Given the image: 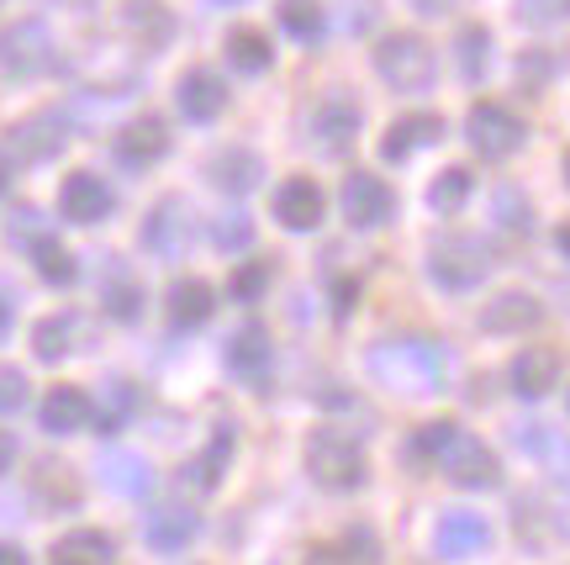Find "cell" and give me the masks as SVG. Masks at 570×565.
<instances>
[{
    "mask_svg": "<svg viewBox=\"0 0 570 565\" xmlns=\"http://www.w3.org/2000/svg\"><path fill=\"white\" fill-rule=\"evenodd\" d=\"M449 354L433 339H386L370 349V376L396 397H433L444 386Z\"/></svg>",
    "mask_w": 570,
    "mask_h": 565,
    "instance_id": "obj_1",
    "label": "cell"
},
{
    "mask_svg": "<svg viewBox=\"0 0 570 565\" xmlns=\"http://www.w3.org/2000/svg\"><path fill=\"white\" fill-rule=\"evenodd\" d=\"M306 476L323 486V491H360L370 476L360 439H348L344 428H317L306 439Z\"/></svg>",
    "mask_w": 570,
    "mask_h": 565,
    "instance_id": "obj_2",
    "label": "cell"
},
{
    "mask_svg": "<svg viewBox=\"0 0 570 565\" xmlns=\"http://www.w3.org/2000/svg\"><path fill=\"white\" fill-rule=\"evenodd\" d=\"M433 465H439L454 486H465V491H497V486H502V460H497L475 434H465L460 423H449Z\"/></svg>",
    "mask_w": 570,
    "mask_h": 565,
    "instance_id": "obj_3",
    "label": "cell"
},
{
    "mask_svg": "<svg viewBox=\"0 0 570 565\" xmlns=\"http://www.w3.org/2000/svg\"><path fill=\"white\" fill-rule=\"evenodd\" d=\"M375 75L402 90V96H417L433 85V48H428L417 32H391V38L375 42Z\"/></svg>",
    "mask_w": 570,
    "mask_h": 565,
    "instance_id": "obj_4",
    "label": "cell"
},
{
    "mask_svg": "<svg viewBox=\"0 0 570 565\" xmlns=\"http://www.w3.org/2000/svg\"><path fill=\"white\" fill-rule=\"evenodd\" d=\"M428 275L444 285V291H475L491 275V243L465 238V233L439 238L433 254H428Z\"/></svg>",
    "mask_w": 570,
    "mask_h": 565,
    "instance_id": "obj_5",
    "label": "cell"
},
{
    "mask_svg": "<svg viewBox=\"0 0 570 565\" xmlns=\"http://www.w3.org/2000/svg\"><path fill=\"white\" fill-rule=\"evenodd\" d=\"M465 138L481 159H512V154L529 143V121L518 117V111H508V106L481 101V106H470Z\"/></svg>",
    "mask_w": 570,
    "mask_h": 565,
    "instance_id": "obj_6",
    "label": "cell"
},
{
    "mask_svg": "<svg viewBox=\"0 0 570 565\" xmlns=\"http://www.w3.org/2000/svg\"><path fill=\"white\" fill-rule=\"evenodd\" d=\"M0 69L6 75H42V69H53V38H48V27L38 17H27L0 32Z\"/></svg>",
    "mask_w": 570,
    "mask_h": 565,
    "instance_id": "obj_7",
    "label": "cell"
},
{
    "mask_svg": "<svg viewBox=\"0 0 570 565\" xmlns=\"http://www.w3.org/2000/svg\"><path fill=\"white\" fill-rule=\"evenodd\" d=\"M338 206H344L348 227H381L396 212V196H391L386 181H375V175H365V169H354L344 181V191H338Z\"/></svg>",
    "mask_w": 570,
    "mask_h": 565,
    "instance_id": "obj_8",
    "label": "cell"
},
{
    "mask_svg": "<svg viewBox=\"0 0 570 565\" xmlns=\"http://www.w3.org/2000/svg\"><path fill=\"white\" fill-rule=\"evenodd\" d=\"M227 370L248 386H265L269 381V364H275V349H269V328L265 323H244L233 339H227Z\"/></svg>",
    "mask_w": 570,
    "mask_h": 565,
    "instance_id": "obj_9",
    "label": "cell"
},
{
    "mask_svg": "<svg viewBox=\"0 0 570 565\" xmlns=\"http://www.w3.org/2000/svg\"><path fill=\"white\" fill-rule=\"evenodd\" d=\"M111 206H117V196H111V185L101 181V175H90V169H80V175H69L59 191V212L69 217V223H101V217H111Z\"/></svg>",
    "mask_w": 570,
    "mask_h": 565,
    "instance_id": "obj_10",
    "label": "cell"
},
{
    "mask_svg": "<svg viewBox=\"0 0 570 565\" xmlns=\"http://www.w3.org/2000/svg\"><path fill=\"white\" fill-rule=\"evenodd\" d=\"M312 138H317V148L323 154H348L354 148V138H360V106L348 101V96H327L317 111H312Z\"/></svg>",
    "mask_w": 570,
    "mask_h": 565,
    "instance_id": "obj_11",
    "label": "cell"
},
{
    "mask_svg": "<svg viewBox=\"0 0 570 565\" xmlns=\"http://www.w3.org/2000/svg\"><path fill=\"white\" fill-rule=\"evenodd\" d=\"M323 191H317V181H306V175H296V181H285L281 191H275V223L291 227V233H312V227L323 223Z\"/></svg>",
    "mask_w": 570,
    "mask_h": 565,
    "instance_id": "obj_12",
    "label": "cell"
},
{
    "mask_svg": "<svg viewBox=\"0 0 570 565\" xmlns=\"http://www.w3.org/2000/svg\"><path fill=\"white\" fill-rule=\"evenodd\" d=\"M444 138V117H433V111H412V117L391 121L386 138H381V159L386 164H407L417 148Z\"/></svg>",
    "mask_w": 570,
    "mask_h": 565,
    "instance_id": "obj_13",
    "label": "cell"
},
{
    "mask_svg": "<svg viewBox=\"0 0 570 565\" xmlns=\"http://www.w3.org/2000/svg\"><path fill=\"white\" fill-rule=\"evenodd\" d=\"M487 545H491L487 518H475V513H444L439 518V534H433L439 561H470V555H481Z\"/></svg>",
    "mask_w": 570,
    "mask_h": 565,
    "instance_id": "obj_14",
    "label": "cell"
},
{
    "mask_svg": "<svg viewBox=\"0 0 570 565\" xmlns=\"http://www.w3.org/2000/svg\"><path fill=\"white\" fill-rule=\"evenodd\" d=\"M202 534V518L190 513V507L180 503H169V507H154L148 518H142V539L159 549V555H180L190 539Z\"/></svg>",
    "mask_w": 570,
    "mask_h": 565,
    "instance_id": "obj_15",
    "label": "cell"
},
{
    "mask_svg": "<svg viewBox=\"0 0 570 565\" xmlns=\"http://www.w3.org/2000/svg\"><path fill=\"white\" fill-rule=\"evenodd\" d=\"M63 143H69V127H63L59 111H42V117H27L21 127H11V154L27 164L53 159Z\"/></svg>",
    "mask_w": 570,
    "mask_h": 565,
    "instance_id": "obj_16",
    "label": "cell"
},
{
    "mask_svg": "<svg viewBox=\"0 0 570 565\" xmlns=\"http://www.w3.org/2000/svg\"><path fill=\"white\" fill-rule=\"evenodd\" d=\"M508 381L523 402L550 397L554 386H560V354H554V349H523V354L508 364Z\"/></svg>",
    "mask_w": 570,
    "mask_h": 565,
    "instance_id": "obj_17",
    "label": "cell"
},
{
    "mask_svg": "<svg viewBox=\"0 0 570 565\" xmlns=\"http://www.w3.org/2000/svg\"><path fill=\"white\" fill-rule=\"evenodd\" d=\"M169 154V127L159 117H138L122 127V138H117V159L127 169H148V164H159Z\"/></svg>",
    "mask_w": 570,
    "mask_h": 565,
    "instance_id": "obj_18",
    "label": "cell"
},
{
    "mask_svg": "<svg viewBox=\"0 0 570 565\" xmlns=\"http://www.w3.org/2000/svg\"><path fill=\"white\" fill-rule=\"evenodd\" d=\"M185 243H190L185 206L180 202H159L154 212H148V223H142V249L159 254V260H175V254H185Z\"/></svg>",
    "mask_w": 570,
    "mask_h": 565,
    "instance_id": "obj_19",
    "label": "cell"
},
{
    "mask_svg": "<svg viewBox=\"0 0 570 565\" xmlns=\"http://www.w3.org/2000/svg\"><path fill=\"white\" fill-rule=\"evenodd\" d=\"M175 101H180L185 121H212V117H223L227 85H223V75H212V69H190V75H180Z\"/></svg>",
    "mask_w": 570,
    "mask_h": 565,
    "instance_id": "obj_20",
    "label": "cell"
},
{
    "mask_svg": "<svg viewBox=\"0 0 570 565\" xmlns=\"http://www.w3.org/2000/svg\"><path fill=\"white\" fill-rule=\"evenodd\" d=\"M85 333H90V328H85L80 312H59V318H42V323L32 328V354H38L42 364H59V360H69V354L80 349Z\"/></svg>",
    "mask_w": 570,
    "mask_h": 565,
    "instance_id": "obj_21",
    "label": "cell"
},
{
    "mask_svg": "<svg viewBox=\"0 0 570 565\" xmlns=\"http://www.w3.org/2000/svg\"><path fill=\"white\" fill-rule=\"evenodd\" d=\"M38 423H42V434H59V439L63 434H80L90 423V397H85L80 386H53L38 407Z\"/></svg>",
    "mask_w": 570,
    "mask_h": 565,
    "instance_id": "obj_22",
    "label": "cell"
},
{
    "mask_svg": "<svg viewBox=\"0 0 570 565\" xmlns=\"http://www.w3.org/2000/svg\"><path fill=\"white\" fill-rule=\"evenodd\" d=\"M101 481L117 497H148L154 491V465L132 455V449H106L101 455Z\"/></svg>",
    "mask_w": 570,
    "mask_h": 565,
    "instance_id": "obj_23",
    "label": "cell"
},
{
    "mask_svg": "<svg viewBox=\"0 0 570 565\" xmlns=\"http://www.w3.org/2000/svg\"><path fill=\"white\" fill-rule=\"evenodd\" d=\"M164 306H169V323L175 328H202V323H212V312H217V291L206 281H196V275H185V281L169 285Z\"/></svg>",
    "mask_w": 570,
    "mask_h": 565,
    "instance_id": "obj_24",
    "label": "cell"
},
{
    "mask_svg": "<svg viewBox=\"0 0 570 565\" xmlns=\"http://www.w3.org/2000/svg\"><path fill=\"white\" fill-rule=\"evenodd\" d=\"M206 175H212V185L227 191V196H248L254 185L265 181V164H259V154H248V148H223L217 159L206 164Z\"/></svg>",
    "mask_w": 570,
    "mask_h": 565,
    "instance_id": "obj_25",
    "label": "cell"
},
{
    "mask_svg": "<svg viewBox=\"0 0 570 565\" xmlns=\"http://www.w3.org/2000/svg\"><path fill=\"white\" fill-rule=\"evenodd\" d=\"M48 561L53 565H111L117 561V545H111V534H101V528H75V534L53 539Z\"/></svg>",
    "mask_w": 570,
    "mask_h": 565,
    "instance_id": "obj_26",
    "label": "cell"
},
{
    "mask_svg": "<svg viewBox=\"0 0 570 565\" xmlns=\"http://www.w3.org/2000/svg\"><path fill=\"white\" fill-rule=\"evenodd\" d=\"M544 323V306L523 296V291H502L497 302L481 312V328L487 333H523V328H539Z\"/></svg>",
    "mask_w": 570,
    "mask_h": 565,
    "instance_id": "obj_27",
    "label": "cell"
},
{
    "mask_svg": "<svg viewBox=\"0 0 570 565\" xmlns=\"http://www.w3.org/2000/svg\"><path fill=\"white\" fill-rule=\"evenodd\" d=\"M227 465H233V428H217V439L206 449L202 460H190L180 470V481H190L196 491H217V481L227 476Z\"/></svg>",
    "mask_w": 570,
    "mask_h": 565,
    "instance_id": "obj_28",
    "label": "cell"
},
{
    "mask_svg": "<svg viewBox=\"0 0 570 565\" xmlns=\"http://www.w3.org/2000/svg\"><path fill=\"white\" fill-rule=\"evenodd\" d=\"M269 59H275V48H269V38L259 27H233V32H227V64H233V69L265 75Z\"/></svg>",
    "mask_w": 570,
    "mask_h": 565,
    "instance_id": "obj_29",
    "label": "cell"
},
{
    "mask_svg": "<svg viewBox=\"0 0 570 565\" xmlns=\"http://www.w3.org/2000/svg\"><path fill=\"white\" fill-rule=\"evenodd\" d=\"M132 412H138V391H132L127 381H111L101 391V407L90 402V423H101V434H117Z\"/></svg>",
    "mask_w": 570,
    "mask_h": 565,
    "instance_id": "obj_30",
    "label": "cell"
},
{
    "mask_svg": "<svg viewBox=\"0 0 570 565\" xmlns=\"http://www.w3.org/2000/svg\"><path fill=\"white\" fill-rule=\"evenodd\" d=\"M281 27L296 42H317L327 32L323 6H317V0H281Z\"/></svg>",
    "mask_w": 570,
    "mask_h": 565,
    "instance_id": "obj_31",
    "label": "cell"
},
{
    "mask_svg": "<svg viewBox=\"0 0 570 565\" xmlns=\"http://www.w3.org/2000/svg\"><path fill=\"white\" fill-rule=\"evenodd\" d=\"M32 260H38V275L48 285H75V281H80V264H75V254H69V249H59L53 238L32 243Z\"/></svg>",
    "mask_w": 570,
    "mask_h": 565,
    "instance_id": "obj_32",
    "label": "cell"
},
{
    "mask_svg": "<svg viewBox=\"0 0 570 565\" xmlns=\"http://www.w3.org/2000/svg\"><path fill=\"white\" fill-rule=\"evenodd\" d=\"M470 191H475V181H470L465 164H454V169H444L439 181H433V191H428V202H433V212H444V217H454L460 206L470 202Z\"/></svg>",
    "mask_w": 570,
    "mask_h": 565,
    "instance_id": "obj_33",
    "label": "cell"
},
{
    "mask_svg": "<svg viewBox=\"0 0 570 565\" xmlns=\"http://www.w3.org/2000/svg\"><path fill=\"white\" fill-rule=\"evenodd\" d=\"M454 48H460V75H465L470 85L487 80V69H491V32L487 27H465Z\"/></svg>",
    "mask_w": 570,
    "mask_h": 565,
    "instance_id": "obj_34",
    "label": "cell"
},
{
    "mask_svg": "<svg viewBox=\"0 0 570 565\" xmlns=\"http://www.w3.org/2000/svg\"><path fill=\"white\" fill-rule=\"evenodd\" d=\"M101 306L111 312V318H117V323H138V318H142V285L127 281V275H111Z\"/></svg>",
    "mask_w": 570,
    "mask_h": 565,
    "instance_id": "obj_35",
    "label": "cell"
},
{
    "mask_svg": "<svg viewBox=\"0 0 570 565\" xmlns=\"http://www.w3.org/2000/svg\"><path fill=\"white\" fill-rule=\"evenodd\" d=\"M497 223L508 227V233H518V238H529L533 233V206L523 202L518 185H502V191H497Z\"/></svg>",
    "mask_w": 570,
    "mask_h": 565,
    "instance_id": "obj_36",
    "label": "cell"
},
{
    "mask_svg": "<svg viewBox=\"0 0 570 565\" xmlns=\"http://www.w3.org/2000/svg\"><path fill=\"white\" fill-rule=\"evenodd\" d=\"M518 21H523V27H533V32L566 27V21H570V0H518Z\"/></svg>",
    "mask_w": 570,
    "mask_h": 565,
    "instance_id": "obj_37",
    "label": "cell"
},
{
    "mask_svg": "<svg viewBox=\"0 0 570 565\" xmlns=\"http://www.w3.org/2000/svg\"><path fill=\"white\" fill-rule=\"evenodd\" d=\"M212 243H217V249H227V254H238V249H248V243H254V223H248L244 212H227V217H217V223H212Z\"/></svg>",
    "mask_w": 570,
    "mask_h": 565,
    "instance_id": "obj_38",
    "label": "cell"
},
{
    "mask_svg": "<svg viewBox=\"0 0 570 565\" xmlns=\"http://www.w3.org/2000/svg\"><path fill=\"white\" fill-rule=\"evenodd\" d=\"M238 302H259L269 291V264H238V275H233V285H227Z\"/></svg>",
    "mask_w": 570,
    "mask_h": 565,
    "instance_id": "obj_39",
    "label": "cell"
},
{
    "mask_svg": "<svg viewBox=\"0 0 570 565\" xmlns=\"http://www.w3.org/2000/svg\"><path fill=\"white\" fill-rule=\"evenodd\" d=\"M27 407V376L17 364H0V418H11Z\"/></svg>",
    "mask_w": 570,
    "mask_h": 565,
    "instance_id": "obj_40",
    "label": "cell"
},
{
    "mask_svg": "<svg viewBox=\"0 0 570 565\" xmlns=\"http://www.w3.org/2000/svg\"><path fill=\"white\" fill-rule=\"evenodd\" d=\"M11 238H17V243H38V238H48V227H42V212L21 206L17 217H11Z\"/></svg>",
    "mask_w": 570,
    "mask_h": 565,
    "instance_id": "obj_41",
    "label": "cell"
},
{
    "mask_svg": "<svg viewBox=\"0 0 570 565\" xmlns=\"http://www.w3.org/2000/svg\"><path fill=\"white\" fill-rule=\"evenodd\" d=\"M550 528L570 545V491H554L550 497Z\"/></svg>",
    "mask_w": 570,
    "mask_h": 565,
    "instance_id": "obj_42",
    "label": "cell"
},
{
    "mask_svg": "<svg viewBox=\"0 0 570 565\" xmlns=\"http://www.w3.org/2000/svg\"><path fill=\"white\" fill-rule=\"evenodd\" d=\"M354 296H360V285H354V281H338V285H333V302H338L333 312H338V318H348V306H354Z\"/></svg>",
    "mask_w": 570,
    "mask_h": 565,
    "instance_id": "obj_43",
    "label": "cell"
},
{
    "mask_svg": "<svg viewBox=\"0 0 570 565\" xmlns=\"http://www.w3.org/2000/svg\"><path fill=\"white\" fill-rule=\"evenodd\" d=\"M11 465H17V434H6V428H0V476H6Z\"/></svg>",
    "mask_w": 570,
    "mask_h": 565,
    "instance_id": "obj_44",
    "label": "cell"
},
{
    "mask_svg": "<svg viewBox=\"0 0 570 565\" xmlns=\"http://www.w3.org/2000/svg\"><path fill=\"white\" fill-rule=\"evenodd\" d=\"M412 6H417L423 17H449V11H454L460 0H412Z\"/></svg>",
    "mask_w": 570,
    "mask_h": 565,
    "instance_id": "obj_45",
    "label": "cell"
},
{
    "mask_svg": "<svg viewBox=\"0 0 570 565\" xmlns=\"http://www.w3.org/2000/svg\"><path fill=\"white\" fill-rule=\"evenodd\" d=\"M0 565H32V561H27V549H17V545H0Z\"/></svg>",
    "mask_w": 570,
    "mask_h": 565,
    "instance_id": "obj_46",
    "label": "cell"
},
{
    "mask_svg": "<svg viewBox=\"0 0 570 565\" xmlns=\"http://www.w3.org/2000/svg\"><path fill=\"white\" fill-rule=\"evenodd\" d=\"M554 243H560V254H566V260H570V223L560 227V233H554Z\"/></svg>",
    "mask_w": 570,
    "mask_h": 565,
    "instance_id": "obj_47",
    "label": "cell"
},
{
    "mask_svg": "<svg viewBox=\"0 0 570 565\" xmlns=\"http://www.w3.org/2000/svg\"><path fill=\"white\" fill-rule=\"evenodd\" d=\"M6 185H11V159L0 154V191H6Z\"/></svg>",
    "mask_w": 570,
    "mask_h": 565,
    "instance_id": "obj_48",
    "label": "cell"
},
{
    "mask_svg": "<svg viewBox=\"0 0 570 565\" xmlns=\"http://www.w3.org/2000/svg\"><path fill=\"white\" fill-rule=\"evenodd\" d=\"M6 328H11V312H6V306H0V333H6Z\"/></svg>",
    "mask_w": 570,
    "mask_h": 565,
    "instance_id": "obj_49",
    "label": "cell"
},
{
    "mask_svg": "<svg viewBox=\"0 0 570 565\" xmlns=\"http://www.w3.org/2000/svg\"><path fill=\"white\" fill-rule=\"evenodd\" d=\"M566 181H570V148H566Z\"/></svg>",
    "mask_w": 570,
    "mask_h": 565,
    "instance_id": "obj_50",
    "label": "cell"
},
{
    "mask_svg": "<svg viewBox=\"0 0 570 565\" xmlns=\"http://www.w3.org/2000/svg\"><path fill=\"white\" fill-rule=\"evenodd\" d=\"M223 6H238V0H223Z\"/></svg>",
    "mask_w": 570,
    "mask_h": 565,
    "instance_id": "obj_51",
    "label": "cell"
}]
</instances>
